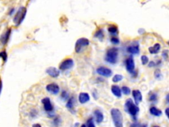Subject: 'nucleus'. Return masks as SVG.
Masks as SVG:
<instances>
[{
    "label": "nucleus",
    "mask_w": 169,
    "mask_h": 127,
    "mask_svg": "<svg viewBox=\"0 0 169 127\" xmlns=\"http://www.w3.org/2000/svg\"><path fill=\"white\" fill-rule=\"evenodd\" d=\"M124 109H125V111L131 115L132 117L134 118V119L136 118L137 115L140 111L139 107L136 105L132 99L130 98L126 100L125 104H124Z\"/></svg>",
    "instance_id": "obj_1"
},
{
    "label": "nucleus",
    "mask_w": 169,
    "mask_h": 127,
    "mask_svg": "<svg viewBox=\"0 0 169 127\" xmlns=\"http://www.w3.org/2000/svg\"><path fill=\"white\" fill-rule=\"evenodd\" d=\"M110 115L115 127H123V116L120 109H112L110 110Z\"/></svg>",
    "instance_id": "obj_2"
},
{
    "label": "nucleus",
    "mask_w": 169,
    "mask_h": 127,
    "mask_svg": "<svg viewBox=\"0 0 169 127\" xmlns=\"http://www.w3.org/2000/svg\"><path fill=\"white\" fill-rule=\"evenodd\" d=\"M118 58V48L116 47H112L107 50L104 59L108 63L111 64H115L117 62Z\"/></svg>",
    "instance_id": "obj_3"
},
{
    "label": "nucleus",
    "mask_w": 169,
    "mask_h": 127,
    "mask_svg": "<svg viewBox=\"0 0 169 127\" xmlns=\"http://www.w3.org/2000/svg\"><path fill=\"white\" fill-rule=\"evenodd\" d=\"M27 10L25 7H21L19 8L17 12L15 15L14 18H13V22L15 24L16 26H19L22 23V22L25 18Z\"/></svg>",
    "instance_id": "obj_4"
},
{
    "label": "nucleus",
    "mask_w": 169,
    "mask_h": 127,
    "mask_svg": "<svg viewBox=\"0 0 169 127\" xmlns=\"http://www.w3.org/2000/svg\"><path fill=\"white\" fill-rule=\"evenodd\" d=\"M89 45L90 41L88 38L84 37L80 38L76 41V45H75V51L76 52V53L79 54L83 51V49Z\"/></svg>",
    "instance_id": "obj_5"
},
{
    "label": "nucleus",
    "mask_w": 169,
    "mask_h": 127,
    "mask_svg": "<svg viewBox=\"0 0 169 127\" xmlns=\"http://www.w3.org/2000/svg\"><path fill=\"white\" fill-rule=\"evenodd\" d=\"M135 62L132 56H129V58L126 60V70L128 71L129 73H130L132 75L135 74V76H137V72L135 71Z\"/></svg>",
    "instance_id": "obj_6"
},
{
    "label": "nucleus",
    "mask_w": 169,
    "mask_h": 127,
    "mask_svg": "<svg viewBox=\"0 0 169 127\" xmlns=\"http://www.w3.org/2000/svg\"><path fill=\"white\" fill-rule=\"evenodd\" d=\"M74 66V61L72 58H67L61 62L59 69L62 71H66L71 69Z\"/></svg>",
    "instance_id": "obj_7"
},
{
    "label": "nucleus",
    "mask_w": 169,
    "mask_h": 127,
    "mask_svg": "<svg viewBox=\"0 0 169 127\" xmlns=\"http://www.w3.org/2000/svg\"><path fill=\"white\" fill-rule=\"evenodd\" d=\"M96 73L100 76L109 78L112 75V71L110 68L104 67V66H101L96 69Z\"/></svg>",
    "instance_id": "obj_8"
},
{
    "label": "nucleus",
    "mask_w": 169,
    "mask_h": 127,
    "mask_svg": "<svg viewBox=\"0 0 169 127\" xmlns=\"http://www.w3.org/2000/svg\"><path fill=\"white\" fill-rule=\"evenodd\" d=\"M46 89L47 92L53 95H58L60 92L59 85L56 84H54V83L47 85L46 86Z\"/></svg>",
    "instance_id": "obj_9"
},
{
    "label": "nucleus",
    "mask_w": 169,
    "mask_h": 127,
    "mask_svg": "<svg viewBox=\"0 0 169 127\" xmlns=\"http://www.w3.org/2000/svg\"><path fill=\"white\" fill-rule=\"evenodd\" d=\"M11 32H12V29L10 28L7 29L6 31H4V32H3L1 37H0V43L2 45H5L8 43L9 41Z\"/></svg>",
    "instance_id": "obj_10"
},
{
    "label": "nucleus",
    "mask_w": 169,
    "mask_h": 127,
    "mask_svg": "<svg viewBox=\"0 0 169 127\" xmlns=\"http://www.w3.org/2000/svg\"><path fill=\"white\" fill-rule=\"evenodd\" d=\"M42 103L44 105V109L46 112H52L54 110V106L52 104L50 99L45 97L42 99Z\"/></svg>",
    "instance_id": "obj_11"
},
{
    "label": "nucleus",
    "mask_w": 169,
    "mask_h": 127,
    "mask_svg": "<svg viewBox=\"0 0 169 127\" xmlns=\"http://www.w3.org/2000/svg\"><path fill=\"white\" fill-rule=\"evenodd\" d=\"M132 95L134 99L135 104L138 106V105H139L143 100L142 93H141V92L139 89H135L133 90Z\"/></svg>",
    "instance_id": "obj_12"
},
{
    "label": "nucleus",
    "mask_w": 169,
    "mask_h": 127,
    "mask_svg": "<svg viewBox=\"0 0 169 127\" xmlns=\"http://www.w3.org/2000/svg\"><path fill=\"white\" fill-rule=\"evenodd\" d=\"M127 52L132 55L138 54L140 53V46L137 43H133L127 48Z\"/></svg>",
    "instance_id": "obj_13"
},
{
    "label": "nucleus",
    "mask_w": 169,
    "mask_h": 127,
    "mask_svg": "<svg viewBox=\"0 0 169 127\" xmlns=\"http://www.w3.org/2000/svg\"><path fill=\"white\" fill-rule=\"evenodd\" d=\"M46 72L52 78H58L60 76V70L55 67H49L46 70Z\"/></svg>",
    "instance_id": "obj_14"
},
{
    "label": "nucleus",
    "mask_w": 169,
    "mask_h": 127,
    "mask_svg": "<svg viewBox=\"0 0 169 127\" xmlns=\"http://www.w3.org/2000/svg\"><path fill=\"white\" fill-rule=\"evenodd\" d=\"M78 99L80 103L85 104L90 101V95L87 93L81 92L79 93Z\"/></svg>",
    "instance_id": "obj_15"
},
{
    "label": "nucleus",
    "mask_w": 169,
    "mask_h": 127,
    "mask_svg": "<svg viewBox=\"0 0 169 127\" xmlns=\"http://www.w3.org/2000/svg\"><path fill=\"white\" fill-rule=\"evenodd\" d=\"M94 115H95L96 122L97 123H101L104 121V115L100 110H95L94 111Z\"/></svg>",
    "instance_id": "obj_16"
},
{
    "label": "nucleus",
    "mask_w": 169,
    "mask_h": 127,
    "mask_svg": "<svg viewBox=\"0 0 169 127\" xmlns=\"http://www.w3.org/2000/svg\"><path fill=\"white\" fill-rule=\"evenodd\" d=\"M111 92L114 94V95L116 96V97L120 98L122 97V92H121V89L118 85H114L111 87Z\"/></svg>",
    "instance_id": "obj_17"
},
{
    "label": "nucleus",
    "mask_w": 169,
    "mask_h": 127,
    "mask_svg": "<svg viewBox=\"0 0 169 127\" xmlns=\"http://www.w3.org/2000/svg\"><path fill=\"white\" fill-rule=\"evenodd\" d=\"M149 113L150 114L153 116H155V117H160L163 114V112L161 110H160L159 109H157V107H151L150 109H149Z\"/></svg>",
    "instance_id": "obj_18"
},
{
    "label": "nucleus",
    "mask_w": 169,
    "mask_h": 127,
    "mask_svg": "<svg viewBox=\"0 0 169 127\" xmlns=\"http://www.w3.org/2000/svg\"><path fill=\"white\" fill-rule=\"evenodd\" d=\"M160 48H161V46H160V44L156 43L153 46H151L149 48V51L152 54H157L160 51Z\"/></svg>",
    "instance_id": "obj_19"
},
{
    "label": "nucleus",
    "mask_w": 169,
    "mask_h": 127,
    "mask_svg": "<svg viewBox=\"0 0 169 127\" xmlns=\"http://www.w3.org/2000/svg\"><path fill=\"white\" fill-rule=\"evenodd\" d=\"M94 37L96 38H98L99 40L102 41L104 38V31L102 29H99L97 30L94 34Z\"/></svg>",
    "instance_id": "obj_20"
},
{
    "label": "nucleus",
    "mask_w": 169,
    "mask_h": 127,
    "mask_svg": "<svg viewBox=\"0 0 169 127\" xmlns=\"http://www.w3.org/2000/svg\"><path fill=\"white\" fill-rule=\"evenodd\" d=\"M108 31L111 35H117L118 34V27L115 25H110L109 28H108Z\"/></svg>",
    "instance_id": "obj_21"
},
{
    "label": "nucleus",
    "mask_w": 169,
    "mask_h": 127,
    "mask_svg": "<svg viewBox=\"0 0 169 127\" xmlns=\"http://www.w3.org/2000/svg\"><path fill=\"white\" fill-rule=\"evenodd\" d=\"M74 103H75V98L72 97L70 98L68 100L67 103H66V108L70 111H72L74 108Z\"/></svg>",
    "instance_id": "obj_22"
},
{
    "label": "nucleus",
    "mask_w": 169,
    "mask_h": 127,
    "mask_svg": "<svg viewBox=\"0 0 169 127\" xmlns=\"http://www.w3.org/2000/svg\"><path fill=\"white\" fill-rule=\"evenodd\" d=\"M123 78L124 77L122 75H121V74H116V75L114 76V77L112 78V82L114 83L120 82L123 79Z\"/></svg>",
    "instance_id": "obj_23"
},
{
    "label": "nucleus",
    "mask_w": 169,
    "mask_h": 127,
    "mask_svg": "<svg viewBox=\"0 0 169 127\" xmlns=\"http://www.w3.org/2000/svg\"><path fill=\"white\" fill-rule=\"evenodd\" d=\"M121 92H122L124 95H129L130 93H131L132 91H131V89H130L129 87L123 86L122 87V89H121Z\"/></svg>",
    "instance_id": "obj_24"
},
{
    "label": "nucleus",
    "mask_w": 169,
    "mask_h": 127,
    "mask_svg": "<svg viewBox=\"0 0 169 127\" xmlns=\"http://www.w3.org/2000/svg\"><path fill=\"white\" fill-rule=\"evenodd\" d=\"M154 76H155V78L158 80H160V79H162V78H163L162 73H161V71H160L159 69H157V70L155 71Z\"/></svg>",
    "instance_id": "obj_25"
},
{
    "label": "nucleus",
    "mask_w": 169,
    "mask_h": 127,
    "mask_svg": "<svg viewBox=\"0 0 169 127\" xmlns=\"http://www.w3.org/2000/svg\"><path fill=\"white\" fill-rule=\"evenodd\" d=\"M129 127H148L147 124H142L140 123H132Z\"/></svg>",
    "instance_id": "obj_26"
},
{
    "label": "nucleus",
    "mask_w": 169,
    "mask_h": 127,
    "mask_svg": "<svg viewBox=\"0 0 169 127\" xmlns=\"http://www.w3.org/2000/svg\"><path fill=\"white\" fill-rule=\"evenodd\" d=\"M141 61L143 65H146L149 62V58L146 55H143L141 57Z\"/></svg>",
    "instance_id": "obj_27"
},
{
    "label": "nucleus",
    "mask_w": 169,
    "mask_h": 127,
    "mask_svg": "<svg viewBox=\"0 0 169 127\" xmlns=\"http://www.w3.org/2000/svg\"><path fill=\"white\" fill-rule=\"evenodd\" d=\"M0 58H1L4 62H6L7 60V53L6 51H1L0 52Z\"/></svg>",
    "instance_id": "obj_28"
},
{
    "label": "nucleus",
    "mask_w": 169,
    "mask_h": 127,
    "mask_svg": "<svg viewBox=\"0 0 169 127\" xmlns=\"http://www.w3.org/2000/svg\"><path fill=\"white\" fill-rule=\"evenodd\" d=\"M149 101L151 102L156 101L157 100V94L156 93H152L151 94L149 95Z\"/></svg>",
    "instance_id": "obj_29"
},
{
    "label": "nucleus",
    "mask_w": 169,
    "mask_h": 127,
    "mask_svg": "<svg viewBox=\"0 0 169 127\" xmlns=\"http://www.w3.org/2000/svg\"><path fill=\"white\" fill-rule=\"evenodd\" d=\"M110 42H111L113 45H118L120 43V39L116 37H112L110 38Z\"/></svg>",
    "instance_id": "obj_30"
},
{
    "label": "nucleus",
    "mask_w": 169,
    "mask_h": 127,
    "mask_svg": "<svg viewBox=\"0 0 169 127\" xmlns=\"http://www.w3.org/2000/svg\"><path fill=\"white\" fill-rule=\"evenodd\" d=\"M162 56L163 57V58H164L165 60H168V50H165V51L163 52Z\"/></svg>",
    "instance_id": "obj_31"
},
{
    "label": "nucleus",
    "mask_w": 169,
    "mask_h": 127,
    "mask_svg": "<svg viewBox=\"0 0 169 127\" xmlns=\"http://www.w3.org/2000/svg\"><path fill=\"white\" fill-rule=\"evenodd\" d=\"M87 127H96L95 125V124H94L93 120L92 118H90V119L88 121V122H87Z\"/></svg>",
    "instance_id": "obj_32"
},
{
    "label": "nucleus",
    "mask_w": 169,
    "mask_h": 127,
    "mask_svg": "<svg viewBox=\"0 0 169 127\" xmlns=\"http://www.w3.org/2000/svg\"><path fill=\"white\" fill-rule=\"evenodd\" d=\"M69 97V96H68V93L67 92H65V91H64V92H63L62 93V98L63 99H64V100H66V99H68Z\"/></svg>",
    "instance_id": "obj_33"
},
{
    "label": "nucleus",
    "mask_w": 169,
    "mask_h": 127,
    "mask_svg": "<svg viewBox=\"0 0 169 127\" xmlns=\"http://www.w3.org/2000/svg\"><path fill=\"white\" fill-rule=\"evenodd\" d=\"M157 64L156 63H155V62H153V61H151L150 62H149V64H148V66L149 68H153V67H155V66H157Z\"/></svg>",
    "instance_id": "obj_34"
},
{
    "label": "nucleus",
    "mask_w": 169,
    "mask_h": 127,
    "mask_svg": "<svg viewBox=\"0 0 169 127\" xmlns=\"http://www.w3.org/2000/svg\"><path fill=\"white\" fill-rule=\"evenodd\" d=\"M138 32L140 33V35H143V34H145V30L144 29H142V28H141L139 30H138Z\"/></svg>",
    "instance_id": "obj_35"
},
{
    "label": "nucleus",
    "mask_w": 169,
    "mask_h": 127,
    "mask_svg": "<svg viewBox=\"0 0 169 127\" xmlns=\"http://www.w3.org/2000/svg\"><path fill=\"white\" fill-rule=\"evenodd\" d=\"M2 87H3V83H2L1 79H0V95H1V93L2 91Z\"/></svg>",
    "instance_id": "obj_36"
},
{
    "label": "nucleus",
    "mask_w": 169,
    "mask_h": 127,
    "mask_svg": "<svg viewBox=\"0 0 169 127\" xmlns=\"http://www.w3.org/2000/svg\"><path fill=\"white\" fill-rule=\"evenodd\" d=\"M32 127H42V126H41L40 124L37 123V124H34V125H32Z\"/></svg>",
    "instance_id": "obj_37"
},
{
    "label": "nucleus",
    "mask_w": 169,
    "mask_h": 127,
    "mask_svg": "<svg viewBox=\"0 0 169 127\" xmlns=\"http://www.w3.org/2000/svg\"><path fill=\"white\" fill-rule=\"evenodd\" d=\"M168 110H169L168 108H167L165 110V114H166V116H167L168 118Z\"/></svg>",
    "instance_id": "obj_38"
},
{
    "label": "nucleus",
    "mask_w": 169,
    "mask_h": 127,
    "mask_svg": "<svg viewBox=\"0 0 169 127\" xmlns=\"http://www.w3.org/2000/svg\"><path fill=\"white\" fill-rule=\"evenodd\" d=\"M167 103H168V94L167 95Z\"/></svg>",
    "instance_id": "obj_39"
},
{
    "label": "nucleus",
    "mask_w": 169,
    "mask_h": 127,
    "mask_svg": "<svg viewBox=\"0 0 169 127\" xmlns=\"http://www.w3.org/2000/svg\"><path fill=\"white\" fill-rule=\"evenodd\" d=\"M81 127H87V126H86L85 125H82Z\"/></svg>",
    "instance_id": "obj_40"
},
{
    "label": "nucleus",
    "mask_w": 169,
    "mask_h": 127,
    "mask_svg": "<svg viewBox=\"0 0 169 127\" xmlns=\"http://www.w3.org/2000/svg\"><path fill=\"white\" fill-rule=\"evenodd\" d=\"M153 127H160V126H153Z\"/></svg>",
    "instance_id": "obj_41"
}]
</instances>
